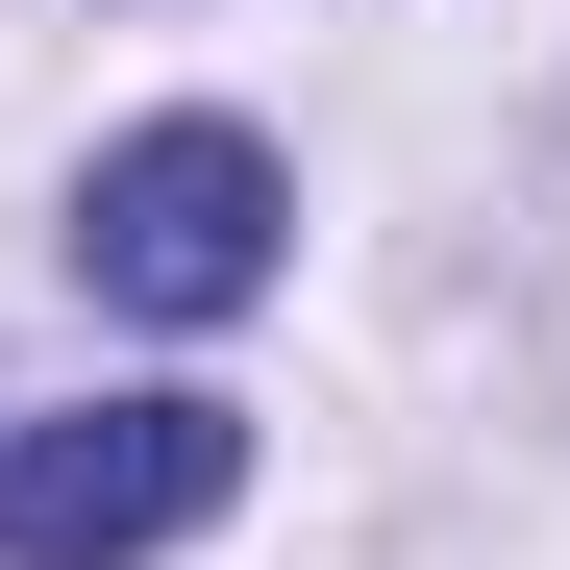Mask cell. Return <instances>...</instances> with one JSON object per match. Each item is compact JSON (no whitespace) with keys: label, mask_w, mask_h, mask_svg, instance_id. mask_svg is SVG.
<instances>
[{"label":"cell","mask_w":570,"mask_h":570,"mask_svg":"<svg viewBox=\"0 0 570 570\" xmlns=\"http://www.w3.org/2000/svg\"><path fill=\"white\" fill-rule=\"evenodd\" d=\"M273 224L298 199H273L248 125H125L100 174H75V273H100L125 323H248L273 298Z\"/></svg>","instance_id":"2"},{"label":"cell","mask_w":570,"mask_h":570,"mask_svg":"<svg viewBox=\"0 0 570 570\" xmlns=\"http://www.w3.org/2000/svg\"><path fill=\"white\" fill-rule=\"evenodd\" d=\"M248 497V422L224 397H75V422H0V570H149Z\"/></svg>","instance_id":"1"}]
</instances>
